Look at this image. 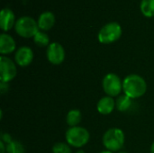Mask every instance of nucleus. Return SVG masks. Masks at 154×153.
I'll use <instances>...</instances> for the list:
<instances>
[{
    "instance_id": "obj_10",
    "label": "nucleus",
    "mask_w": 154,
    "mask_h": 153,
    "mask_svg": "<svg viewBox=\"0 0 154 153\" xmlns=\"http://www.w3.org/2000/svg\"><path fill=\"white\" fill-rule=\"evenodd\" d=\"M15 15L14 12L9 8L2 9L0 13V28L4 32L11 30L14 25H15Z\"/></svg>"
},
{
    "instance_id": "obj_16",
    "label": "nucleus",
    "mask_w": 154,
    "mask_h": 153,
    "mask_svg": "<svg viewBox=\"0 0 154 153\" xmlns=\"http://www.w3.org/2000/svg\"><path fill=\"white\" fill-rule=\"evenodd\" d=\"M141 12L146 17L154 16V0H142L141 2Z\"/></svg>"
},
{
    "instance_id": "obj_26",
    "label": "nucleus",
    "mask_w": 154,
    "mask_h": 153,
    "mask_svg": "<svg viewBox=\"0 0 154 153\" xmlns=\"http://www.w3.org/2000/svg\"><path fill=\"white\" fill-rule=\"evenodd\" d=\"M118 153H127V152H125V151H119Z\"/></svg>"
},
{
    "instance_id": "obj_24",
    "label": "nucleus",
    "mask_w": 154,
    "mask_h": 153,
    "mask_svg": "<svg viewBox=\"0 0 154 153\" xmlns=\"http://www.w3.org/2000/svg\"><path fill=\"white\" fill-rule=\"evenodd\" d=\"M100 153H113V152H112V151H107V150H106V151H101V152H100Z\"/></svg>"
},
{
    "instance_id": "obj_11",
    "label": "nucleus",
    "mask_w": 154,
    "mask_h": 153,
    "mask_svg": "<svg viewBox=\"0 0 154 153\" xmlns=\"http://www.w3.org/2000/svg\"><path fill=\"white\" fill-rule=\"evenodd\" d=\"M15 48V41L11 35L7 33H2L0 35V53L3 56L14 52Z\"/></svg>"
},
{
    "instance_id": "obj_2",
    "label": "nucleus",
    "mask_w": 154,
    "mask_h": 153,
    "mask_svg": "<svg viewBox=\"0 0 154 153\" xmlns=\"http://www.w3.org/2000/svg\"><path fill=\"white\" fill-rule=\"evenodd\" d=\"M103 144L107 151L112 152L120 151L125 144V133L119 128L107 130L103 136Z\"/></svg>"
},
{
    "instance_id": "obj_8",
    "label": "nucleus",
    "mask_w": 154,
    "mask_h": 153,
    "mask_svg": "<svg viewBox=\"0 0 154 153\" xmlns=\"http://www.w3.org/2000/svg\"><path fill=\"white\" fill-rule=\"evenodd\" d=\"M46 55L49 62L53 65H60L65 60V50L59 42H51L47 48Z\"/></svg>"
},
{
    "instance_id": "obj_7",
    "label": "nucleus",
    "mask_w": 154,
    "mask_h": 153,
    "mask_svg": "<svg viewBox=\"0 0 154 153\" xmlns=\"http://www.w3.org/2000/svg\"><path fill=\"white\" fill-rule=\"evenodd\" d=\"M17 73L16 66L14 62L5 57V56H1L0 57V80L1 82H5L8 83L11 80H13Z\"/></svg>"
},
{
    "instance_id": "obj_22",
    "label": "nucleus",
    "mask_w": 154,
    "mask_h": 153,
    "mask_svg": "<svg viewBox=\"0 0 154 153\" xmlns=\"http://www.w3.org/2000/svg\"><path fill=\"white\" fill-rule=\"evenodd\" d=\"M0 149H1V153L6 152V145L3 142H0Z\"/></svg>"
},
{
    "instance_id": "obj_25",
    "label": "nucleus",
    "mask_w": 154,
    "mask_h": 153,
    "mask_svg": "<svg viewBox=\"0 0 154 153\" xmlns=\"http://www.w3.org/2000/svg\"><path fill=\"white\" fill-rule=\"evenodd\" d=\"M76 153H85V151H82V150H79V151H78Z\"/></svg>"
},
{
    "instance_id": "obj_3",
    "label": "nucleus",
    "mask_w": 154,
    "mask_h": 153,
    "mask_svg": "<svg viewBox=\"0 0 154 153\" xmlns=\"http://www.w3.org/2000/svg\"><path fill=\"white\" fill-rule=\"evenodd\" d=\"M67 143L69 146L75 148H81L85 146L90 138V134L88 131L81 126L70 127L65 134Z\"/></svg>"
},
{
    "instance_id": "obj_14",
    "label": "nucleus",
    "mask_w": 154,
    "mask_h": 153,
    "mask_svg": "<svg viewBox=\"0 0 154 153\" xmlns=\"http://www.w3.org/2000/svg\"><path fill=\"white\" fill-rule=\"evenodd\" d=\"M81 113L78 109H72L70 110L66 116V122L70 127L78 126L79 124L81 122Z\"/></svg>"
},
{
    "instance_id": "obj_12",
    "label": "nucleus",
    "mask_w": 154,
    "mask_h": 153,
    "mask_svg": "<svg viewBox=\"0 0 154 153\" xmlns=\"http://www.w3.org/2000/svg\"><path fill=\"white\" fill-rule=\"evenodd\" d=\"M116 107V101L111 96H104L102 97L97 105V108L99 114L106 115L111 114Z\"/></svg>"
},
{
    "instance_id": "obj_15",
    "label": "nucleus",
    "mask_w": 154,
    "mask_h": 153,
    "mask_svg": "<svg viewBox=\"0 0 154 153\" xmlns=\"http://www.w3.org/2000/svg\"><path fill=\"white\" fill-rule=\"evenodd\" d=\"M132 105V100L129 96H127L126 95H122L120 96L117 100L116 101V106L117 108L118 111L120 112H125L127 111L130 106Z\"/></svg>"
},
{
    "instance_id": "obj_23",
    "label": "nucleus",
    "mask_w": 154,
    "mask_h": 153,
    "mask_svg": "<svg viewBox=\"0 0 154 153\" xmlns=\"http://www.w3.org/2000/svg\"><path fill=\"white\" fill-rule=\"evenodd\" d=\"M151 153H154V142L152 143V147H151Z\"/></svg>"
},
{
    "instance_id": "obj_18",
    "label": "nucleus",
    "mask_w": 154,
    "mask_h": 153,
    "mask_svg": "<svg viewBox=\"0 0 154 153\" xmlns=\"http://www.w3.org/2000/svg\"><path fill=\"white\" fill-rule=\"evenodd\" d=\"M6 153H25V150L20 142L13 141L6 145Z\"/></svg>"
},
{
    "instance_id": "obj_9",
    "label": "nucleus",
    "mask_w": 154,
    "mask_h": 153,
    "mask_svg": "<svg viewBox=\"0 0 154 153\" xmlns=\"http://www.w3.org/2000/svg\"><path fill=\"white\" fill-rule=\"evenodd\" d=\"M33 60V52L31 48L23 46L19 48L14 54V60L20 67L29 66Z\"/></svg>"
},
{
    "instance_id": "obj_6",
    "label": "nucleus",
    "mask_w": 154,
    "mask_h": 153,
    "mask_svg": "<svg viewBox=\"0 0 154 153\" xmlns=\"http://www.w3.org/2000/svg\"><path fill=\"white\" fill-rule=\"evenodd\" d=\"M105 93L111 97L117 96L123 90V82L121 78L115 73H108L102 81Z\"/></svg>"
},
{
    "instance_id": "obj_4",
    "label": "nucleus",
    "mask_w": 154,
    "mask_h": 153,
    "mask_svg": "<svg viewBox=\"0 0 154 153\" xmlns=\"http://www.w3.org/2000/svg\"><path fill=\"white\" fill-rule=\"evenodd\" d=\"M122 27L116 22H111L104 25L98 34V41L102 44H110L118 41L122 35Z\"/></svg>"
},
{
    "instance_id": "obj_19",
    "label": "nucleus",
    "mask_w": 154,
    "mask_h": 153,
    "mask_svg": "<svg viewBox=\"0 0 154 153\" xmlns=\"http://www.w3.org/2000/svg\"><path fill=\"white\" fill-rule=\"evenodd\" d=\"M53 153H71V149L68 143L57 142L52 147Z\"/></svg>"
},
{
    "instance_id": "obj_20",
    "label": "nucleus",
    "mask_w": 154,
    "mask_h": 153,
    "mask_svg": "<svg viewBox=\"0 0 154 153\" xmlns=\"http://www.w3.org/2000/svg\"><path fill=\"white\" fill-rule=\"evenodd\" d=\"M1 142H3L5 144L7 145L10 142H12L13 140H12V137H11L10 134H8V133H2V135H1Z\"/></svg>"
},
{
    "instance_id": "obj_1",
    "label": "nucleus",
    "mask_w": 154,
    "mask_h": 153,
    "mask_svg": "<svg viewBox=\"0 0 154 153\" xmlns=\"http://www.w3.org/2000/svg\"><path fill=\"white\" fill-rule=\"evenodd\" d=\"M147 90V84L144 78L137 74H131L123 80L124 94L131 99L143 96Z\"/></svg>"
},
{
    "instance_id": "obj_17",
    "label": "nucleus",
    "mask_w": 154,
    "mask_h": 153,
    "mask_svg": "<svg viewBox=\"0 0 154 153\" xmlns=\"http://www.w3.org/2000/svg\"><path fill=\"white\" fill-rule=\"evenodd\" d=\"M33 41L36 45L40 46V47H45V46H49L50 43V38L48 36L47 33L39 31L33 37Z\"/></svg>"
},
{
    "instance_id": "obj_13",
    "label": "nucleus",
    "mask_w": 154,
    "mask_h": 153,
    "mask_svg": "<svg viewBox=\"0 0 154 153\" xmlns=\"http://www.w3.org/2000/svg\"><path fill=\"white\" fill-rule=\"evenodd\" d=\"M37 23H38V26L40 30L49 31L53 27L55 23V15L53 14V13L50 11L43 12L39 16Z\"/></svg>"
},
{
    "instance_id": "obj_21",
    "label": "nucleus",
    "mask_w": 154,
    "mask_h": 153,
    "mask_svg": "<svg viewBox=\"0 0 154 153\" xmlns=\"http://www.w3.org/2000/svg\"><path fill=\"white\" fill-rule=\"evenodd\" d=\"M8 90V83L5 82H1L0 83V91L2 94L5 93Z\"/></svg>"
},
{
    "instance_id": "obj_5",
    "label": "nucleus",
    "mask_w": 154,
    "mask_h": 153,
    "mask_svg": "<svg viewBox=\"0 0 154 153\" xmlns=\"http://www.w3.org/2000/svg\"><path fill=\"white\" fill-rule=\"evenodd\" d=\"M14 29L16 33L23 38H33L39 32L38 23L30 16H22L17 19Z\"/></svg>"
}]
</instances>
